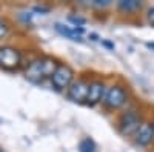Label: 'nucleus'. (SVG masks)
Listing matches in <instances>:
<instances>
[{
  "instance_id": "f257e3e1",
  "label": "nucleus",
  "mask_w": 154,
  "mask_h": 152,
  "mask_svg": "<svg viewBox=\"0 0 154 152\" xmlns=\"http://www.w3.org/2000/svg\"><path fill=\"white\" fill-rule=\"evenodd\" d=\"M57 63L56 60L49 58V57H45V58H38V60H34L31 65L28 66L26 72V79L32 83H40L43 82L45 79H51L53 74L56 72L57 69Z\"/></svg>"
},
{
  "instance_id": "f03ea898",
  "label": "nucleus",
  "mask_w": 154,
  "mask_h": 152,
  "mask_svg": "<svg viewBox=\"0 0 154 152\" xmlns=\"http://www.w3.org/2000/svg\"><path fill=\"white\" fill-rule=\"evenodd\" d=\"M22 55L12 46H2L0 48V68L6 71H14L20 66Z\"/></svg>"
},
{
  "instance_id": "7ed1b4c3",
  "label": "nucleus",
  "mask_w": 154,
  "mask_h": 152,
  "mask_svg": "<svg viewBox=\"0 0 154 152\" xmlns=\"http://www.w3.org/2000/svg\"><path fill=\"white\" fill-rule=\"evenodd\" d=\"M72 79H74V71L68 65H59L53 77H51V82H53L57 91H63L65 88H69L72 85Z\"/></svg>"
},
{
  "instance_id": "20e7f679",
  "label": "nucleus",
  "mask_w": 154,
  "mask_h": 152,
  "mask_svg": "<svg viewBox=\"0 0 154 152\" xmlns=\"http://www.w3.org/2000/svg\"><path fill=\"white\" fill-rule=\"evenodd\" d=\"M125 101H126V92L120 86H111L105 92V97H103V105L111 109H117V108L123 106Z\"/></svg>"
},
{
  "instance_id": "39448f33",
  "label": "nucleus",
  "mask_w": 154,
  "mask_h": 152,
  "mask_svg": "<svg viewBox=\"0 0 154 152\" xmlns=\"http://www.w3.org/2000/svg\"><path fill=\"white\" fill-rule=\"evenodd\" d=\"M142 126L140 123V118L137 114L134 112H126L122 115L120 121H119V129L123 135H133L139 131V128Z\"/></svg>"
},
{
  "instance_id": "423d86ee",
  "label": "nucleus",
  "mask_w": 154,
  "mask_h": 152,
  "mask_svg": "<svg viewBox=\"0 0 154 152\" xmlns=\"http://www.w3.org/2000/svg\"><path fill=\"white\" fill-rule=\"evenodd\" d=\"M88 88H89V85L83 80L72 82V85L68 88V98L71 101H74V103H86Z\"/></svg>"
},
{
  "instance_id": "0eeeda50",
  "label": "nucleus",
  "mask_w": 154,
  "mask_h": 152,
  "mask_svg": "<svg viewBox=\"0 0 154 152\" xmlns=\"http://www.w3.org/2000/svg\"><path fill=\"white\" fill-rule=\"evenodd\" d=\"M105 97V86L102 82H93L89 83L88 88V97H86V105L94 106L97 105L100 100H103Z\"/></svg>"
},
{
  "instance_id": "6e6552de",
  "label": "nucleus",
  "mask_w": 154,
  "mask_h": 152,
  "mask_svg": "<svg viewBox=\"0 0 154 152\" xmlns=\"http://www.w3.org/2000/svg\"><path fill=\"white\" fill-rule=\"evenodd\" d=\"M154 140V123H142L136 132V143L139 146H148Z\"/></svg>"
},
{
  "instance_id": "1a4fd4ad",
  "label": "nucleus",
  "mask_w": 154,
  "mask_h": 152,
  "mask_svg": "<svg viewBox=\"0 0 154 152\" xmlns=\"http://www.w3.org/2000/svg\"><path fill=\"white\" fill-rule=\"evenodd\" d=\"M56 31L60 32L62 35L68 37L69 40H74V42H82V34H83V28H77V26H65V25H60V23H56Z\"/></svg>"
},
{
  "instance_id": "9d476101",
  "label": "nucleus",
  "mask_w": 154,
  "mask_h": 152,
  "mask_svg": "<svg viewBox=\"0 0 154 152\" xmlns=\"http://www.w3.org/2000/svg\"><path fill=\"white\" fill-rule=\"evenodd\" d=\"M140 6H142V2H139V0H120V2H117V8L123 12H134L140 9Z\"/></svg>"
},
{
  "instance_id": "9b49d317",
  "label": "nucleus",
  "mask_w": 154,
  "mask_h": 152,
  "mask_svg": "<svg viewBox=\"0 0 154 152\" xmlns=\"http://www.w3.org/2000/svg\"><path fill=\"white\" fill-rule=\"evenodd\" d=\"M79 151L80 152H96V143L91 138H83L79 145Z\"/></svg>"
},
{
  "instance_id": "f8f14e48",
  "label": "nucleus",
  "mask_w": 154,
  "mask_h": 152,
  "mask_svg": "<svg viewBox=\"0 0 154 152\" xmlns=\"http://www.w3.org/2000/svg\"><path fill=\"white\" fill-rule=\"evenodd\" d=\"M6 34H8V25L3 20H0V39H3Z\"/></svg>"
},
{
  "instance_id": "ddd939ff",
  "label": "nucleus",
  "mask_w": 154,
  "mask_h": 152,
  "mask_svg": "<svg viewBox=\"0 0 154 152\" xmlns=\"http://www.w3.org/2000/svg\"><path fill=\"white\" fill-rule=\"evenodd\" d=\"M91 5L93 6H108L111 5V0H94Z\"/></svg>"
},
{
  "instance_id": "4468645a",
  "label": "nucleus",
  "mask_w": 154,
  "mask_h": 152,
  "mask_svg": "<svg viewBox=\"0 0 154 152\" xmlns=\"http://www.w3.org/2000/svg\"><path fill=\"white\" fill-rule=\"evenodd\" d=\"M69 20L72 23H75V26H79L80 28V25L85 23V19H80V17H75V16H69Z\"/></svg>"
},
{
  "instance_id": "2eb2a0df",
  "label": "nucleus",
  "mask_w": 154,
  "mask_h": 152,
  "mask_svg": "<svg viewBox=\"0 0 154 152\" xmlns=\"http://www.w3.org/2000/svg\"><path fill=\"white\" fill-rule=\"evenodd\" d=\"M148 22H149V25H152L154 26V6L152 8H149V11H148Z\"/></svg>"
},
{
  "instance_id": "dca6fc26",
  "label": "nucleus",
  "mask_w": 154,
  "mask_h": 152,
  "mask_svg": "<svg viewBox=\"0 0 154 152\" xmlns=\"http://www.w3.org/2000/svg\"><path fill=\"white\" fill-rule=\"evenodd\" d=\"M146 48H149V49H152V51H154V42H149V43H146Z\"/></svg>"
},
{
  "instance_id": "f3484780",
  "label": "nucleus",
  "mask_w": 154,
  "mask_h": 152,
  "mask_svg": "<svg viewBox=\"0 0 154 152\" xmlns=\"http://www.w3.org/2000/svg\"><path fill=\"white\" fill-rule=\"evenodd\" d=\"M0 152H3V151H2V149H0Z\"/></svg>"
}]
</instances>
